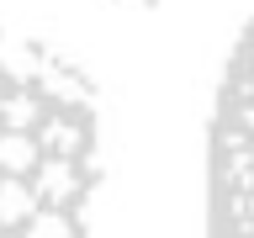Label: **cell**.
<instances>
[{
    "instance_id": "cell-2",
    "label": "cell",
    "mask_w": 254,
    "mask_h": 238,
    "mask_svg": "<svg viewBox=\"0 0 254 238\" xmlns=\"http://www.w3.org/2000/svg\"><path fill=\"white\" fill-rule=\"evenodd\" d=\"M206 238H254V16L222 63L206 122Z\"/></svg>"
},
{
    "instance_id": "cell-1",
    "label": "cell",
    "mask_w": 254,
    "mask_h": 238,
    "mask_svg": "<svg viewBox=\"0 0 254 238\" xmlns=\"http://www.w3.org/2000/svg\"><path fill=\"white\" fill-rule=\"evenodd\" d=\"M101 111L74 63L0 27V238H95Z\"/></svg>"
}]
</instances>
